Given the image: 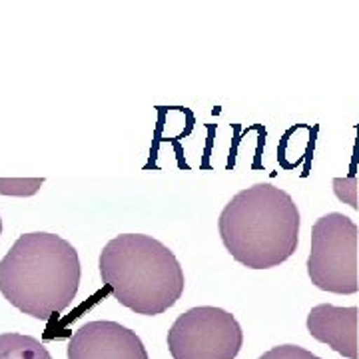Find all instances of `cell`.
<instances>
[{
    "label": "cell",
    "mask_w": 359,
    "mask_h": 359,
    "mask_svg": "<svg viewBox=\"0 0 359 359\" xmlns=\"http://www.w3.org/2000/svg\"><path fill=\"white\" fill-rule=\"evenodd\" d=\"M80 273L74 245L56 233L32 231L0 259V292L22 313L48 321L72 306Z\"/></svg>",
    "instance_id": "1"
},
{
    "label": "cell",
    "mask_w": 359,
    "mask_h": 359,
    "mask_svg": "<svg viewBox=\"0 0 359 359\" xmlns=\"http://www.w3.org/2000/svg\"><path fill=\"white\" fill-rule=\"evenodd\" d=\"M102 283L138 316H160L178 304L186 278L176 254L146 233H120L98 259Z\"/></svg>",
    "instance_id": "3"
},
{
    "label": "cell",
    "mask_w": 359,
    "mask_h": 359,
    "mask_svg": "<svg viewBox=\"0 0 359 359\" xmlns=\"http://www.w3.org/2000/svg\"><path fill=\"white\" fill-rule=\"evenodd\" d=\"M0 233H2V218H0Z\"/></svg>",
    "instance_id": "12"
},
{
    "label": "cell",
    "mask_w": 359,
    "mask_h": 359,
    "mask_svg": "<svg viewBox=\"0 0 359 359\" xmlns=\"http://www.w3.org/2000/svg\"><path fill=\"white\" fill-rule=\"evenodd\" d=\"M166 341L172 359H236L244 332L230 311L200 306L178 316Z\"/></svg>",
    "instance_id": "5"
},
{
    "label": "cell",
    "mask_w": 359,
    "mask_h": 359,
    "mask_svg": "<svg viewBox=\"0 0 359 359\" xmlns=\"http://www.w3.org/2000/svg\"><path fill=\"white\" fill-rule=\"evenodd\" d=\"M68 359H150L142 339L118 321H88L68 341Z\"/></svg>",
    "instance_id": "6"
},
{
    "label": "cell",
    "mask_w": 359,
    "mask_h": 359,
    "mask_svg": "<svg viewBox=\"0 0 359 359\" xmlns=\"http://www.w3.org/2000/svg\"><path fill=\"white\" fill-rule=\"evenodd\" d=\"M0 359H52L46 346L25 334H0Z\"/></svg>",
    "instance_id": "8"
},
{
    "label": "cell",
    "mask_w": 359,
    "mask_h": 359,
    "mask_svg": "<svg viewBox=\"0 0 359 359\" xmlns=\"http://www.w3.org/2000/svg\"><path fill=\"white\" fill-rule=\"evenodd\" d=\"M359 228L339 212L321 216L311 228L308 276L316 287L339 295L359 290Z\"/></svg>",
    "instance_id": "4"
},
{
    "label": "cell",
    "mask_w": 359,
    "mask_h": 359,
    "mask_svg": "<svg viewBox=\"0 0 359 359\" xmlns=\"http://www.w3.org/2000/svg\"><path fill=\"white\" fill-rule=\"evenodd\" d=\"M44 178H0V194L8 196H32L40 190Z\"/></svg>",
    "instance_id": "9"
},
{
    "label": "cell",
    "mask_w": 359,
    "mask_h": 359,
    "mask_svg": "<svg viewBox=\"0 0 359 359\" xmlns=\"http://www.w3.org/2000/svg\"><path fill=\"white\" fill-rule=\"evenodd\" d=\"M358 318L355 306L337 308L332 304H320L308 313V332L313 339L330 346L335 353L347 359H359Z\"/></svg>",
    "instance_id": "7"
},
{
    "label": "cell",
    "mask_w": 359,
    "mask_h": 359,
    "mask_svg": "<svg viewBox=\"0 0 359 359\" xmlns=\"http://www.w3.org/2000/svg\"><path fill=\"white\" fill-rule=\"evenodd\" d=\"M257 359H321L313 355L311 351L304 349V347L294 346V344H283V346H276L268 349L266 353H262Z\"/></svg>",
    "instance_id": "10"
},
{
    "label": "cell",
    "mask_w": 359,
    "mask_h": 359,
    "mask_svg": "<svg viewBox=\"0 0 359 359\" xmlns=\"http://www.w3.org/2000/svg\"><path fill=\"white\" fill-rule=\"evenodd\" d=\"M299 224L294 198L273 184L257 182L224 205L218 231L238 264L250 269H269L294 256Z\"/></svg>",
    "instance_id": "2"
},
{
    "label": "cell",
    "mask_w": 359,
    "mask_h": 359,
    "mask_svg": "<svg viewBox=\"0 0 359 359\" xmlns=\"http://www.w3.org/2000/svg\"><path fill=\"white\" fill-rule=\"evenodd\" d=\"M334 188L339 200H344V202L351 205L353 210H359L358 190H355V176H349V178H335Z\"/></svg>",
    "instance_id": "11"
}]
</instances>
